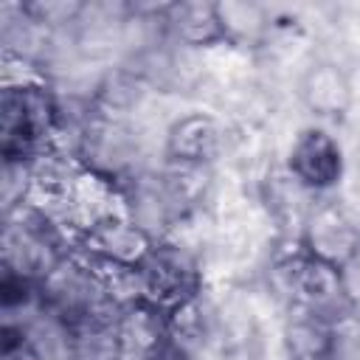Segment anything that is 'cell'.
<instances>
[{"instance_id": "52a82bcc", "label": "cell", "mask_w": 360, "mask_h": 360, "mask_svg": "<svg viewBox=\"0 0 360 360\" xmlns=\"http://www.w3.org/2000/svg\"><path fill=\"white\" fill-rule=\"evenodd\" d=\"M163 22L169 42L183 51L228 48L217 3H169L163 6Z\"/></svg>"}, {"instance_id": "8992f818", "label": "cell", "mask_w": 360, "mask_h": 360, "mask_svg": "<svg viewBox=\"0 0 360 360\" xmlns=\"http://www.w3.org/2000/svg\"><path fill=\"white\" fill-rule=\"evenodd\" d=\"M295 96L315 124L343 121L354 104V79L338 59L321 56L301 70Z\"/></svg>"}, {"instance_id": "277c9868", "label": "cell", "mask_w": 360, "mask_h": 360, "mask_svg": "<svg viewBox=\"0 0 360 360\" xmlns=\"http://www.w3.org/2000/svg\"><path fill=\"white\" fill-rule=\"evenodd\" d=\"M138 273H141L143 298L160 304L163 309H172L202 292L200 259L177 236L158 239Z\"/></svg>"}, {"instance_id": "7a4b0ae2", "label": "cell", "mask_w": 360, "mask_h": 360, "mask_svg": "<svg viewBox=\"0 0 360 360\" xmlns=\"http://www.w3.org/2000/svg\"><path fill=\"white\" fill-rule=\"evenodd\" d=\"M284 174L312 197H335L346 177V149L326 124L301 127L284 158Z\"/></svg>"}, {"instance_id": "6da1fadb", "label": "cell", "mask_w": 360, "mask_h": 360, "mask_svg": "<svg viewBox=\"0 0 360 360\" xmlns=\"http://www.w3.org/2000/svg\"><path fill=\"white\" fill-rule=\"evenodd\" d=\"M59 132V93L42 76L11 82L0 101L3 160L34 163Z\"/></svg>"}, {"instance_id": "3957f363", "label": "cell", "mask_w": 360, "mask_h": 360, "mask_svg": "<svg viewBox=\"0 0 360 360\" xmlns=\"http://www.w3.org/2000/svg\"><path fill=\"white\" fill-rule=\"evenodd\" d=\"M295 239L309 256L335 267L352 270L360 262V219L335 197L312 202Z\"/></svg>"}, {"instance_id": "ba28073f", "label": "cell", "mask_w": 360, "mask_h": 360, "mask_svg": "<svg viewBox=\"0 0 360 360\" xmlns=\"http://www.w3.org/2000/svg\"><path fill=\"white\" fill-rule=\"evenodd\" d=\"M219 22L225 31L228 48H259L267 45L278 31L281 20H276L270 6L259 3H217Z\"/></svg>"}, {"instance_id": "5b68a950", "label": "cell", "mask_w": 360, "mask_h": 360, "mask_svg": "<svg viewBox=\"0 0 360 360\" xmlns=\"http://www.w3.org/2000/svg\"><path fill=\"white\" fill-rule=\"evenodd\" d=\"M225 127L217 115L188 110L174 115L163 129V166L177 169H211L225 152Z\"/></svg>"}, {"instance_id": "9c48e42d", "label": "cell", "mask_w": 360, "mask_h": 360, "mask_svg": "<svg viewBox=\"0 0 360 360\" xmlns=\"http://www.w3.org/2000/svg\"><path fill=\"white\" fill-rule=\"evenodd\" d=\"M321 360H360V315L354 309L329 323Z\"/></svg>"}]
</instances>
